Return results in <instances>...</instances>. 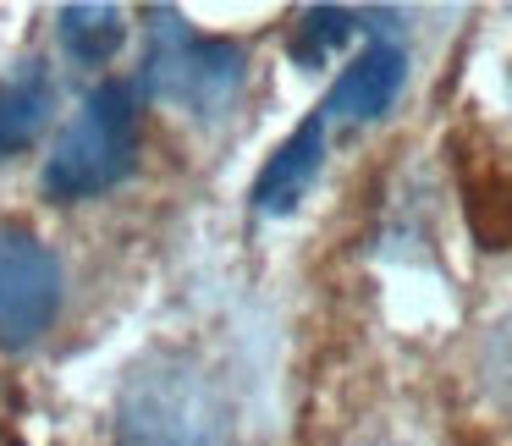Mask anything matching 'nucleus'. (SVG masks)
<instances>
[{"instance_id":"1","label":"nucleus","mask_w":512,"mask_h":446,"mask_svg":"<svg viewBox=\"0 0 512 446\" xmlns=\"http://www.w3.org/2000/svg\"><path fill=\"white\" fill-rule=\"evenodd\" d=\"M232 408L215 375L188 353H160L127 375L116 402V446H226Z\"/></svg>"},{"instance_id":"2","label":"nucleus","mask_w":512,"mask_h":446,"mask_svg":"<svg viewBox=\"0 0 512 446\" xmlns=\"http://www.w3.org/2000/svg\"><path fill=\"white\" fill-rule=\"evenodd\" d=\"M138 149V111L127 83H100L72 116V127L56 138V155L45 160L50 199H94L116 188L133 171Z\"/></svg>"},{"instance_id":"3","label":"nucleus","mask_w":512,"mask_h":446,"mask_svg":"<svg viewBox=\"0 0 512 446\" xmlns=\"http://www.w3.org/2000/svg\"><path fill=\"white\" fill-rule=\"evenodd\" d=\"M243 78H248V61L232 39L199 34V28H188L177 12L155 17V28H149V56H144V67H138V83H144L155 100L215 116L237 100Z\"/></svg>"},{"instance_id":"4","label":"nucleus","mask_w":512,"mask_h":446,"mask_svg":"<svg viewBox=\"0 0 512 446\" xmlns=\"http://www.w3.org/2000/svg\"><path fill=\"white\" fill-rule=\"evenodd\" d=\"M61 314V265L34 232L0 226V342L28 347Z\"/></svg>"},{"instance_id":"5","label":"nucleus","mask_w":512,"mask_h":446,"mask_svg":"<svg viewBox=\"0 0 512 446\" xmlns=\"http://www.w3.org/2000/svg\"><path fill=\"white\" fill-rule=\"evenodd\" d=\"M402 78H408V56L391 39H375L364 45V56L347 61V72L336 78L331 100L320 105L325 122H375V116L391 111V100L402 94Z\"/></svg>"},{"instance_id":"6","label":"nucleus","mask_w":512,"mask_h":446,"mask_svg":"<svg viewBox=\"0 0 512 446\" xmlns=\"http://www.w3.org/2000/svg\"><path fill=\"white\" fill-rule=\"evenodd\" d=\"M325 116L314 111L309 122L298 127V133L287 138V144L270 155V166L259 171V182H254V210H265V215H287L292 204L309 193V182L320 177V160H325Z\"/></svg>"},{"instance_id":"7","label":"nucleus","mask_w":512,"mask_h":446,"mask_svg":"<svg viewBox=\"0 0 512 446\" xmlns=\"http://www.w3.org/2000/svg\"><path fill=\"white\" fill-rule=\"evenodd\" d=\"M50 122V78L39 67H23L12 78H0V160L23 155Z\"/></svg>"},{"instance_id":"8","label":"nucleus","mask_w":512,"mask_h":446,"mask_svg":"<svg viewBox=\"0 0 512 446\" xmlns=\"http://www.w3.org/2000/svg\"><path fill=\"white\" fill-rule=\"evenodd\" d=\"M122 34L127 23L116 6H67L61 12V45L78 61H111L122 50Z\"/></svg>"},{"instance_id":"9","label":"nucleus","mask_w":512,"mask_h":446,"mask_svg":"<svg viewBox=\"0 0 512 446\" xmlns=\"http://www.w3.org/2000/svg\"><path fill=\"white\" fill-rule=\"evenodd\" d=\"M358 28H369V12H347V6H314V12H303V23H298L292 61L314 67V61H325L331 50H342L347 39L358 34Z\"/></svg>"},{"instance_id":"10","label":"nucleus","mask_w":512,"mask_h":446,"mask_svg":"<svg viewBox=\"0 0 512 446\" xmlns=\"http://www.w3.org/2000/svg\"><path fill=\"white\" fill-rule=\"evenodd\" d=\"M358 446H386V441H358Z\"/></svg>"}]
</instances>
